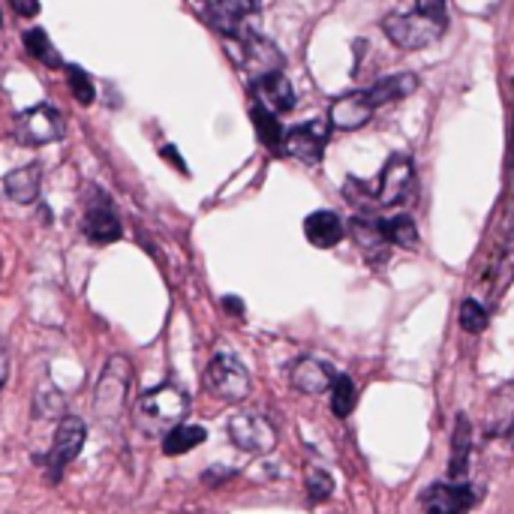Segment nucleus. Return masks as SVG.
<instances>
[{
	"label": "nucleus",
	"mask_w": 514,
	"mask_h": 514,
	"mask_svg": "<svg viewBox=\"0 0 514 514\" xmlns=\"http://www.w3.org/2000/svg\"><path fill=\"white\" fill-rule=\"evenodd\" d=\"M160 157H163V160H169L181 175H187V166H184V160H181V154H178V148H175V145H163V148H160Z\"/></svg>",
	"instance_id": "32"
},
{
	"label": "nucleus",
	"mask_w": 514,
	"mask_h": 514,
	"mask_svg": "<svg viewBox=\"0 0 514 514\" xmlns=\"http://www.w3.org/2000/svg\"><path fill=\"white\" fill-rule=\"evenodd\" d=\"M67 79H70V91H73V97H76L79 106H91L97 100V88H94L91 76L82 67H70L67 70Z\"/></svg>",
	"instance_id": "28"
},
{
	"label": "nucleus",
	"mask_w": 514,
	"mask_h": 514,
	"mask_svg": "<svg viewBox=\"0 0 514 514\" xmlns=\"http://www.w3.org/2000/svg\"><path fill=\"white\" fill-rule=\"evenodd\" d=\"M289 379H292V385H295L301 394L319 397V394H328V391H331L337 373H334V367H331L328 361L313 358V355H304V358H298V361L292 364Z\"/></svg>",
	"instance_id": "11"
},
{
	"label": "nucleus",
	"mask_w": 514,
	"mask_h": 514,
	"mask_svg": "<svg viewBox=\"0 0 514 514\" xmlns=\"http://www.w3.org/2000/svg\"><path fill=\"white\" fill-rule=\"evenodd\" d=\"M382 31L394 46H400L406 52H415V49L433 46L445 34V19L415 10V13H406V16H388L382 22Z\"/></svg>",
	"instance_id": "2"
},
{
	"label": "nucleus",
	"mask_w": 514,
	"mask_h": 514,
	"mask_svg": "<svg viewBox=\"0 0 514 514\" xmlns=\"http://www.w3.org/2000/svg\"><path fill=\"white\" fill-rule=\"evenodd\" d=\"M514 427V379L496 388L484 406V433L505 436Z\"/></svg>",
	"instance_id": "16"
},
{
	"label": "nucleus",
	"mask_w": 514,
	"mask_h": 514,
	"mask_svg": "<svg viewBox=\"0 0 514 514\" xmlns=\"http://www.w3.org/2000/svg\"><path fill=\"white\" fill-rule=\"evenodd\" d=\"M40 184H43V169H40V163H28V166H22V169H13V172L4 178L7 196H10L13 202H19V205L37 202Z\"/></svg>",
	"instance_id": "20"
},
{
	"label": "nucleus",
	"mask_w": 514,
	"mask_h": 514,
	"mask_svg": "<svg viewBox=\"0 0 514 514\" xmlns=\"http://www.w3.org/2000/svg\"><path fill=\"white\" fill-rule=\"evenodd\" d=\"M67 133V121L58 109L52 106H34L28 109L22 118H19V142L22 145H52V142H61Z\"/></svg>",
	"instance_id": "7"
},
{
	"label": "nucleus",
	"mask_w": 514,
	"mask_h": 514,
	"mask_svg": "<svg viewBox=\"0 0 514 514\" xmlns=\"http://www.w3.org/2000/svg\"><path fill=\"white\" fill-rule=\"evenodd\" d=\"M229 439L247 454H268L277 445V430L259 412H238L229 418Z\"/></svg>",
	"instance_id": "6"
},
{
	"label": "nucleus",
	"mask_w": 514,
	"mask_h": 514,
	"mask_svg": "<svg viewBox=\"0 0 514 514\" xmlns=\"http://www.w3.org/2000/svg\"><path fill=\"white\" fill-rule=\"evenodd\" d=\"M208 19L226 37H244V25L253 16V0H205Z\"/></svg>",
	"instance_id": "12"
},
{
	"label": "nucleus",
	"mask_w": 514,
	"mask_h": 514,
	"mask_svg": "<svg viewBox=\"0 0 514 514\" xmlns=\"http://www.w3.org/2000/svg\"><path fill=\"white\" fill-rule=\"evenodd\" d=\"M0 25H4V16H0Z\"/></svg>",
	"instance_id": "36"
},
{
	"label": "nucleus",
	"mask_w": 514,
	"mask_h": 514,
	"mask_svg": "<svg viewBox=\"0 0 514 514\" xmlns=\"http://www.w3.org/2000/svg\"><path fill=\"white\" fill-rule=\"evenodd\" d=\"M190 409V400L181 388L175 385H160V388H151L145 391L139 400H136V409H133V421L142 433L148 436H166L172 427L184 424V415Z\"/></svg>",
	"instance_id": "1"
},
{
	"label": "nucleus",
	"mask_w": 514,
	"mask_h": 514,
	"mask_svg": "<svg viewBox=\"0 0 514 514\" xmlns=\"http://www.w3.org/2000/svg\"><path fill=\"white\" fill-rule=\"evenodd\" d=\"M25 49L31 52V58H37L40 64H46L49 70H61V67H64L58 49L52 46V40H49V34H46L43 28H31V31L25 34Z\"/></svg>",
	"instance_id": "26"
},
{
	"label": "nucleus",
	"mask_w": 514,
	"mask_h": 514,
	"mask_svg": "<svg viewBox=\"0 0 514 514\" xmlns=\"http://www.w3.org/2000/svg\"><path fill=\"white\" fill-rule=\"evenodd\" d=\"M85 436H88V427L82 418L76 415H64L58 430H55V442L46 454V478L52 484H58L67 472V466L79 457L82 445H85Z\"/></svg>",
	"instance_id": "5"
},
{
	"label": "nucleus",
	"mask_w": 514,
	"mask_h": 514,
	"mask_svg": "<svg viewBox=\"0 0 514 514\" xmlns=\"http://www.w3.org/2000/svg\"><path fill=\"white\" fill-rule=\"evenodd\" d=\"M7 376H10V355H7L4 346H0V388H4Z\"/></svg>",
	"instance_id": "34"
},
{
	"label": "nucleus",
	"mask_w": 514,
	"mask_h": 514,
	"mask_svg": "<svg viewBox=\"0 0 514 514\" xmlns=\"http://www.w3.org/2000/svg\"><path fill=\"white\" fill-rule=\"evenodd\" d=\"M415 88H418V79H415L412 73H400V76H388V79L376 82L373 88L364 91V97H367V103H370L373 109H382V106H388V103H397V100L409 97Z\"/></svg>",
	"instance_id": "22"
},
{
	"label": "nucleus",
	"mask_w": 514,
	"mask_h": 514,
	"mask_svg": "<svg viewBox=\"0 0 514 514\" xmlns=\"http://www.w3.org/2000/svg\"><path fill=\"white\" fill-rule=\"evenodd\" d=\"M253 91H256V103L265 106L268 112L274 115H286L295 109L298 97H295V88L289 85V79L283 73H271L265 79H256L253 82Z\"/></svg>",
	"instance_id": "14"
},
{
	"label": "nucleus",
	"mask_w": 514,
	"mask_h": 514,
	"mask_svg": "<svg viewBox=\"0 0 514 514\" xmlns=\"http://www.w3.org/2000/svg\"><path fill=\"white\" fill-rule=\"evenodd\" d=\"M307 493H310V502H313V505L331 499V493H334V478H331V472H328V469H310V475H307Z\"/></svg>",
	"instance_id": "30"
},
{
	"label": "nucleus",
	"mask_w": 514,
	"mask_h": 514,
	"mask_svg": "<svg viewBox=\"0 0 514 514\" xmlns=\"http://www.w3.org/2000/svg\"><path fill=\"white\" fill-rule=\"evenodd\" d=\"M10 7L16 10V16L34 19V16L40 13V0H10Z\"/></svg>",
	"instance_id": "31"
},
{
	"label": "nucleus",
	"mask_w": 514,
	"mask_h": 514,
	"mask_svg": "<svg viewBox=\"0 0 514 514\" xmlns=\"http://www.w3.org/2000/svg\"><path fill=\"white\" fill-rule=\"evenodd\" d=\"M412 181H415L412 160L403 157V154H394V157L385 163V169H382V175H379V184H376V190H373L370 196H373V202L382 205V208L400 205V202L409 199Z\"/></svg>",
	"instance_id": "9"
},
{
	"label": "nucleus",
	"mask_w": 514,
	"mask_h": 514,
	"mask_svg": "<svg viewBox=\"0 0 514 514\" xmlns=\"http://www.w3.org/2000/svg\"><path fill=\"white\" fill-rule=\"evenodd\" d=\"M250 118H253V127H256V133H259V142H262L265 148H271V151H280V148H283V136H286V133L280 130L277 115L256 103V106L250 109Z\"/></svg>",
	"instance_id": "25"
},
{
	"label": "nucleus",
	"mask_w": 514,
	"mask_h": 514,
	"mask_svg": "<svg viewBox=\"0 0 514 514\" xmlns=\"http://www.w3.org/2000/svg\"><path fill=\"white\" fill-rule=\"evenodd\" d=\"M304 235L313 247L319 250H328V247H337L346 235V226L343 220L334 214V211H313L307 220H304Z\"/></svg>",
	"instance_id": "19"
},
{
	"label": "nucleus",
	"mask_w": 514,
	"mask_h": 514,
	"mask_svg": "<svg viewBox=\"0 0 514 514\" xmlns=\"http://www.w3.org/2000/svg\"><path fill=\"white\" fill-rule=\"evenodd\" d=\"M85 235L88 241L94 244H112L121 238V220L109 202V196L97 193V202L88 205V214H85Z\"/></svg>",
	"instance_id": "13"
},
{
	"label": "nucleus",
	"mask_w": 514,
	"mask_h": 514,
	"mask_svg": "<svg viewBox=\"0 0 514 514\" xmlns=\"http://www.w3.org/2000/svg\"><path fill=\"white\" fill-rule=\"evenodd\" d=\"M469 454H472V424L466 415H457L454 433H451V457H448V478L463 481L469 472Z\"/></svg>",
	"instance_id": "21"
},
{
	"label": "nucleus",
	"mask_w": 514,
	"mask_h": 514,
	"mask_svg": "<svg viewBox=\"0 0 514 514\" xmlns=\"http://www.w3.org/2000/svg\"><path fill=\"white\" fill-rule=\"evenodd\" d=\"M328 130H331V121L328 118H316L310 124H301V127H292L286 130L283 136V154L301 160V163H310L316 166L325 154V142H328Z\"/></svg>",
	"instance_id": "8"
},
{
	"label": "nucleus",
	"mask_w": 514,
	"mask_h": 514,
	"mask_svg": "<svg viewBox=\"0 0 514 514\" xmlns=\"http://www.w3.org/2000/svg\"><path fill=\"white\" fill-rule=\"evenodd\" d=\"M382 232L388 238V244L400 247V250H415L418 247V226L409 214H394L388 220H382Z\"/></svg>",
	"instance_id": "24"
},
{
	"label": "nucleus",
	"mask_w": 514,
	"mask_h": 514,
	"mask_svg": "<svg viewBox=\"0 0 514 514\" xmlns=\"http://www.w3.org/2000/svg\"><path fill=\"white\" fill-rule=\"evenodd\" d=\"M205 439H208V430L205 427H199V424H178V427H172L163 436V454H169V457L187 454V451L199 448Z\"/></svg>",
	"instance_id": "23"
},
{
	"label": "nucleus",
	"mask_w": 514,
	"mask_h": 514,
	"mask_svg": "<svg viewBox=\"0 0 514 514\" xmlns=\"http://www.w3.org/2000/svg\"><path fill=\"white\" fill-rule=\"evenodd\" d=\"M328 394H331V412L337 418H346L358 403V388H355V382L349 376H337Z\"/></svg>",
	"instance_id": "27"
},
{
	"label": "nucleus",
	"mask_w": 514,
	"mask_h": 514,
	"mask_svg": "<svg viewBox=\"0 0 514 514\" xmlns=\"http://www.w3.org/2000/svg\"><path fill=\"white\" fill-rule=\"evenodd\" d=\"M130 382H133V364L124 355H112L94 391V409L100 421H112L124 412Z\"/></svg>",
	"instance_id": "3"
},
{
	"label": "nucleus",
	"mask_w": 514,
	"mask_h": 514,
	"mask_svg": "<svg viewBox=\"0 0 514 514\" xmlns=\"http://www.w3.org/2000/svg\"><path fill=\"white\" fill-rule=\"evenodd\" d=\"M244 52H247V73L253 76V82L265 79L271 73H280V67H283L280 52L256 34H244Z\"/></svg>",
	"instance_id": "18"
},
{
	"label": "nucleus",
	"mask_w": 514,
	"mask_h": 514,
	"mask_svg": "<svg viewBox=\"0 0 514 514\" xmlns=\"http://www.w3.org/2000/svg\"><path fill=\"white\" fill-rule=\"evenodd\" d=\"M376 115V109L367 103L364 91H355V94H343L331 103V112H328V121L331 127L337 130H358L364 127L370 118Z\"/></svg>",
	"instance_id": "15"
},
{
	"label": "nucleus",
	"mask_w": 514,
	"mask_h": 514,
	"mask_svg": "<svg viewBox=\"0 0 514 514\" xmlns=\"http://www.w3.org/2000/svg\"><path fill=\"white\" fill-rule=\"evenodd\" d=\"M421 505L427 514H466L475 505V493L460 481H436L421 493Z\"/></svg>",
	"instance_id": "10"
},
{
	"label": "nucleus",
	"mask_w": 514,
	"mask_h": 514,
	"mask_svg": "<svg viewBox=\"0 0 514 514\" xmlns=\"http://www.w3.org/2000/svg\"><path fill=\"white\" fill-rule=\"evenodd\" d=\"M205 388L226 403H241L250 394V373L238 355L220 352L205 367Z\"/></svg>",
	"instance_id": "4"
},
{
	"label": "nucleus",
	"mask_w": 514,
	"mask_h": 514,
	"mask_svg": "<svg viewBox=\"0 0 514 514\" xmlns=\"http://www.w3.org/2000/svg\"><path fill=\"white\" fill-rule=\"evenodd\" d=\"M223 310L232 313V316H241V313H244V304H241L235 295H226V298H223Z\"/></svg>",
	"instance_id": "33"
},
{
	"label": "nucleus",
	"mask_w": 514,
	"mask_h": 514,
	"mask_svg": "<svg viewBox=\"0 0 514 514\" xmlns=\"http://www.w3.org/2000/svg\"><path fill=\"white\" fill-rule=\"evenodd\" d=\"M460 328L469 331V334H481V331L487 328V310H484L478 301L466 298V301L460 304Z\"/></svg>",
	"instance_id": "29"
},
{
	"label": "nucleus",
	"mask_w": 514,
	"mask_h": 514,
	"mask_svg": "<svg viewBox=\"0 0 514 514\" xmlns=\"http://www.w3.org/2000/svg\"><path fill=\"white\" fill-rule=\"evenodd\" d=\"M505 439H508V445H511V448H514V427H511V430H508V433H505Z\"/></svg>",
	"instance_id": "35"
},
{
	"label": "nucleus",
	"mask_w": 514,
	"mask_h": 514,
	"mask_svg": "<svg viewBox=\"0 0 514 514\" xmlns=\"http://www.w3.org/2000/svg\"><path fill=\"white\" fill-rule=\"evenodd\" d=\"M349 235L358 244V250L370 259V262H382L388 253V238L382 232V220L373 217H352L349 220Z\"/></svg>",
	"instance_id": "17"
}]
</instances>
